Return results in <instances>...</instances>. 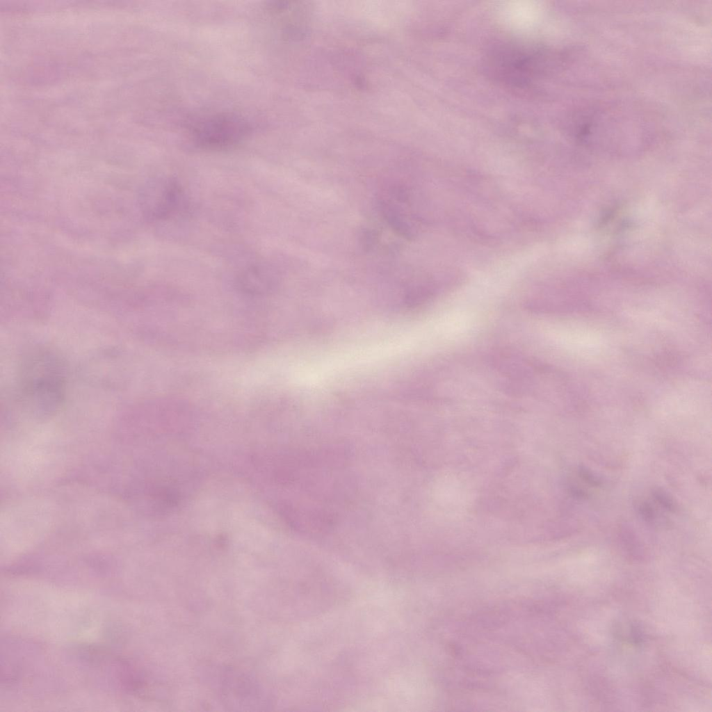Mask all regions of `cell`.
Here are the masks:
<instances>
[{
  "mask_svg": "<svg viewBox=\"0 0 712 712\" xmlns=\"http://www.w3.org/2000/svg\"><path fill=\"white\" fill-rule=\"evenodd\" d=\"M66 387L65 363L54 352L35 351L22 363L17 389L19 400L26 406L44 414L55 412L65 400Z\"/></svg>",
  "mask_w": 712,
  "mask_h": 712,
  "instance_id": "obj_1",
  "label": "cell"
},
{
  "mask_svg": "<svg viewBox=\"0 0 712 712\" xmlns=\"http://www.w3.org/2000/svg\"><path fill=\"white\" fill-rule=\"evenodd\" d=\"M559 55L548 48L517 42L494 46L486 55L487 74L513 87H524L549 73Z\"/></svg>",
  "mask_w": 712,
  "mask_h": 712,
  "instance_id": "obj_2",
  "label": "cell"
},
{
  "mask_svg": "<svg viewBox=\"0 0 712 712\" xmlns=\"http://www.w3.org/2000/svg\"><path fill=\"white\" fill-rule=\"evenodd\" d=\"M251 133L250 123L241 115L222 112L204 117L192 127L191 135L199 147L222 150L241 143Z\"/></svg>",
  "mask_w": 712,
  "mask_h": 712,
  "instance_id": "obj_3",
  "label": "cell"
},
{
  "mask_svg": "<svg viewBox=\"0 0 712 712\" xmlns=\"http://www.w3.org/2000/svg\"><path fill=\"white\" fill-rule=\"evenodd\" d=\"M145 212L152 220H167L177 216L186 205L184 191L173 177L156 179L145 197Z\"/></svg>",
  "mask_w": 712,
  "mask_h": 712,
  "instance_id": "obj_4",
  "label": "cell"
},
{
  "mask_svg": "<svg viewBox=\"0 0 712 712\" xmlns=\"http://www.w3.org/2000/svg\"><path fill=\"white\" fill-rule=\"evenodd\" d=\"M272 268L265 263H259L246 268L239 275L241 287L252 293L267 291L274 281Z\"/></svg>",
  "mask_w": 712,
  "mask_h": 712,
  "instance_id": "obj_5",
  "label": "cell"
},
{
  "mask_svg": "<svg viewBox=\"0 0 712 712\" xmlns=\"http://www.w3.org/2000/svg\"><path fill=\"white\" fill-rule=\"evenodd\" d=\"M654 498L657 501L663 505L667 510L673 511L675 508V505L672 500L665 492L661 490H656L654 492Z\"/></svg>",
  "mask_w": 712,
  "mask_h": 712,
  "instance_id": "obj_6",
  "label": "cell"
},
{
  "mask_svg": "<svg viewBox=\"0 0 712 712\" xmlns=\"http://www.w3.org/2000/svg\"><path fill=\"white\" fill-rule=\"evenodd\" d=\"M578 473L579 476L588 484L592 486H599L601 485L599 479L585 467H580L578 468Z\"/></svg>",
  "mask_w": 712,
  "mask_h": 712,
  "instance_id": "obj_7",
  "label": "cell"
},
{
  "mask_svg": "<svg viewBox=\"0 0 712 712\" xmlns=\"http://www.w3.org/2000/svg\"><path fill=\"white\" fill-rule=\"evenodd\" d=\"M641 516L647 521H652L654 518V512L652 507L647 503H644L639 508Z\"/></svg>",
  "mask_w": 712,
  "mask_h": 712,
  "instance_id": "obj_8",
  "label": "cell"
}]
</instances>
